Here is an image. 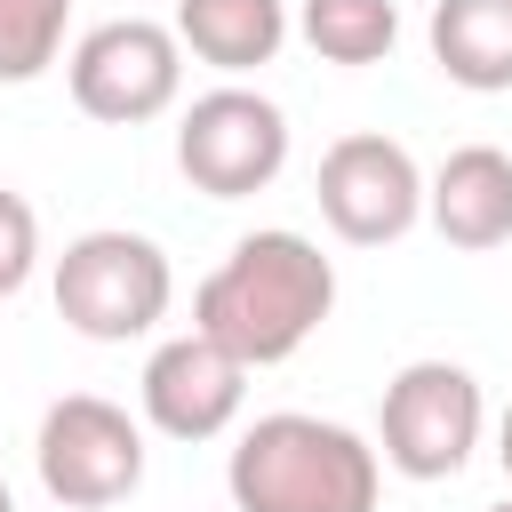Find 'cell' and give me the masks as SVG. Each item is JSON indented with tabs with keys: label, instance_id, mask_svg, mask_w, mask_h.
Wrapping results in <instances>:
<instances>
[{
	"label": "cell",
	"instance_id": "6da1fadb",
	"mask_svg": "<svg viewBox=\"0 0 512 512\" xmlns=\"http://www.w3.org/2000/svg\"><path fill=\"white\" fill-rule=\"evenodd\" d=\"M328 312H336V264L320 256V240H304L288 224L232 240V256L192 288V328L216 336L240 368L296 360Z\"/></svg>",
	"mask_w": 512,
	"mask_h": 512
},
{
	"label": "cell",
	"instance_id": "7a4b0ae2",
	"mask_svg": "<svg viewBox=\"0 0 512 512\" xmlns=\"http://www.w3.org/2000/svg\"><path fill=\"white\" fill-rule=\"evenodd\" d=\"M224 488L232 512H376L384 456L336 416L272 408L232 440Z\"/></svg>",
	"mask_w": 512,
	"mask_h": 512
},
{
	"label": "cell",
	"instance_id": "3957f363",
	"mask_svg": "<svg viewBox=\"0 0 512 512\" xmlns=\"http://www.w3.org/2000/svg\"><path fill=\"white\" fill-rule=\"evenodd\" d=\"M176 304V272H168V248L128 232V224H96L80 232L64 256H56V312L72 336L88 344H128V336H152Z\"/></svg>",
	"mask_w": 512,
	"mask_h": 512
},
{
	"label": "cell",
	"instance_id": "277c9868",
	"mask_svg": "<svg viewBox=\"0 0 512 512\" xmlns=\"http://www.w3.org/2000/svg\"><path fill=\"white\" fill-rule=\"evenodd\" d=\"M32 464L64 512L128 504L144 488V424L104 392H64V400H48V416L32 432Z\"/></svg>",
	"mask_w": 512,
	"mask_h": 512
},
{
	"label": "cell",
	"instance_id": "5b68a950",
	"mask_svg": "<svg viewBox=\"0 0 512 512\" xmlns=\"http://www.w3.org/2000/svg\"><path fill=\"white\" fill-rule=\"evenodd\" d=\"M480 424H488V400H480V376L456 368V360H408L392 384H384V408H376V456L400 472V480H456L480 448Z\"/></svg>",
	"mask_w": 512,
	"mask_h": 512
},
{
	"label": "cell",
	"instance_id": "8992f818",
	"mask_svg": "<svg viewBox=\"0 0 512 512\" xmlns=\"http://www.w3.org/2000/svg\"><path fill=\"white\" fill-rule=\"evenodd\" d=\"M176 168L208 200H248V192H264L288 168V112L272 96L224 80V88H208V96L184 104V120H176Z\"/></svg>",
	"mask_w": 512,
	"mask_h": 512
},
{
	"label": "cell",
	"instance_id": "52a82bcc",
	"mask_svg": "<svg viewBox=\"0 0 512 512\" xmlns=\"http://www.w3.org/2000/svg\"><path fill=\"white\" fill-rule=\"evenodd\" d=\"M72 104L104 128H144L184 96V48L168 24L152 16H112L96 32H80V48L64 56Z\"/></svg>",
	"mask_w": 512,
	"mask_h": 512
},
{
	"label": "cell",
	"instance_id": "ba28073f",
	"mask_svg": "<svg viewBox=\"0 0 512 512\" xmlns=\"http://www.w3.org/2000/svg\"><path fill=\"white\" fill-rule=\"evenodd\" d=\"M312 200H320V216H328V232L344 248H392L424 216V168H416V152L400 136L352 128V136H336L320 152Z\"/></svg>",
	"mask_w": 512,
	"mask_h": 512
},
{
	"label": "cell",
	"instance_id": "9c48e42d",
	"mask_svg": "<svg viewBox=\"0 0 512 512\" xmlns=\"http://www.w3.org/2000/svg\"><path fill=\"white\" fill-rule=\"evenodd\" d=\"M144 424L168 432V440H216L232 432L240 400H248V368L216 344V336H168L152 360H144Z\"/></svg>",
	"mask_w": 512,
	"mask_h": 512
},
{
	"label": "cell",
	"instance_id": "30bf717a",
	"mask_svg": "<svg viewBox=\"0 0 512 512\" xmlns=\"http://www.w3.org/2000/svg\"><path fill=\"white\" fill-rule=\"evenodd\" d=\"M424 216H432V232H440L448 248H464V256L504 248V240H512V152H496V144H456V152L432 168V184H424Z\"/></svg>",
	"mask_w": 512,
	"mask_h": 512
},
{
	"label": "cell",
	"instance_id": "8fae6325",
	"mask_svg": "<svg viewBox=\"0 0 512 512\" xmlns=\"http://www.w3.org/2000/svg\"><path fill=\"white\" fill-rule=\"evenodd\" d=\"M168 32H176V48H192L224 80H240L288 48V0H176Z\"/></svg>",
	"mask_w": 512,
	"mask_h": 512
},
{
	"label": "cell",
	"instance_id": "7c38bea8",
	"mask_svg": "<svg viewBox=\"0 0 512 512\" xmlns=\"http://www.w3.org/2000/svg\"><path fill=\"white\" fill-rule=\"evenodd\" d=\"M424 40L456 88H472V96L512 88V0H432Z\"/></svg>",
	"mask_w": 512,
	"mask_h": 512
},
{
	"label": "cell",
	"instance_id": "4fadbf2b",
	"mask_svg": "<svg viewBox=\"0 0 512 512\" xmlns=\"http://www.w3.org/2000/svg\"><path fill=\"white\" fill-rule=\"evenodd\" d=\"M296 32L320 64H384L400 40V8L392 0H304Z\"/></svg>",
	"mask_w": 512,
	"mask_h": 512
},
{
	"label": "cell",
	"instance_id": "5bb4252c",
	"mask_svg": "<svg viewBox=\"0 0 512 512\" xmlns=\"http://www.w3.org/2000/svg\"><path fill=\"white\" fill-rule=\"evenodd\" d=\"M64 24H72V0H0V88L40 80L64 56Z\"/></svg>",
	"mask_w": 512,
	"mask_h": 512
},
{
	"label": "cell",
	"instance_id": "9a60e30c",
	"mask_svg": "<svg viewBox=\"0 0 512 512\" xmlns=\"http://www.w3.org/2000/svg\"><path fill=\"white\" fill-rule=\"evenodd\" d=\"M40 272V216H32V200L24 192H8L0 184V304L8 296H24V280Z\"/></svg>",
	"mask_w": 512,
	"mask_h": 512
},
{
	"label": "cell",
	"instance_id": "2e32d148",
	"mask_svg": "<svg viewBox=\"0 0 512 512\" xmlns=\"http://www.w3.org/2000/svg\"><path fill=\"white\" fill-rule=\"evenodd\" d=\"M496 464H504V480H512V400H504V416H496Z\"/></svg>",
	"mask_w": 512,
	"mask_h": 512
},
{
	"label": "cell",
	"instance_id": "e0dca14e",
	"mask_svg": "<svg viewBox=\"0 0 512 512\" xmlns=\"http://www.w3.org/2000/svg\"><path fill=\"white\" fill-rule=\"evenodd\" d=\"M0 512H16V496H8V480H0Z\"/></svg>",
	"mask_w": 512,
	"mask_h": 512
},
{
	"label": "cell",
	"instance_id": "ac0fdd59",
	"mask_svg": "<svg viewBox=\"0 0 512 512\" xmlns=\"http://www.w3.org/2000/svg\"><path fill=\"white\" fill-rule=\"evenodd\" d=\"M488 512H512V496H504V504H488Z\"/></svg>",
	"mask_w": 512,
	"mask_h": 512
}]
</instances>
